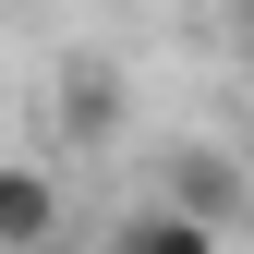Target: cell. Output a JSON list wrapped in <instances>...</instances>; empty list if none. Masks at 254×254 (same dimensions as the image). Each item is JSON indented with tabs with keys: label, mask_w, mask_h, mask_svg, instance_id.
<instances>
[{
	"label": "cell",
	"mask_w": 254,
	"mask_h": 254,
	"mask_svg": "<svg viewBox=\"0 0 254 254\" xmlns=\"http://www.w3.org/2000/svg\"><path fill=\"white\" fill-rule=\"evenodd\" d=\"M61 218H73V206H61V170L37 145H0V254H49Z\"/></svg>",
	"instance_id": "6da1fadb"
},
{
	"label": "cell",
	"mask_w": 254,
	"mask_h": 254,
	"mask_svg": "<svg viewBox=\"0 0 254 254\" xmlns=\"http://www.w3.org/2000/svg\"><path fill=\"white\" fill-rule=\"evenodd\" d=\"M97 254H230V230H218V218H194V206H170V194H145V206L109 218Z\"/></svg>",
	"instance_id": "7a4b0ae2"
},
{
	"label": "cell",
	"mask_w": 254,
	"mask_h": 254,
	"mask_svg": "<svg viewBox=\"0 0 254 254\" xmlns=\"http://www.w3.org/2000/svg\"><path fill=\"white\" fill-rule=\"evenodd\" d=\"M157 194L230 230V218H242V170H230V145H170V182H157Z\"/></svg>",
	"instance_id": "3957f363"
},
{
	"label": "cell",
	"mask_w": 254,
	"mask_h": 254,
	"mask_svg": "<svg viewBox=\"0 0 254 254\" xmlns=\"http://www.w3.org/2000/svg\"><path fill=\"white\" fill-rule=\"evenodd\" d=\"M49 121H61V145H97L109 121H121V85H109V61H73V73L49 85Z\"/></svg>",
	"instance_id": "277c9868"
}]
</instances>
